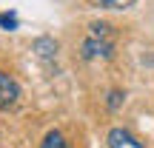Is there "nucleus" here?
Returning a JSON list of instances; mask_svg holds the SVG:
<instances>
[{
	"mask_svg": "<svg viewBox=\"0 0 154 148\" xmlns=\"http://www.w3.org/2000/svg\"><path fill=\"white\" fill-rule=\"evenodd\" d=\"M17 100H20V86H17V80L11 74L0 71V111L14 108Z\"/></svg>",
	"mask_w": 154,
	"mask_h": 148,
	"instance_id": "1",
	"label": "nucleus"
},
{
	"mask_svg": "<svg viewBox=\"0 0 154 148\" xmlns=\"http://www.w3.org/2000/svg\"><path fill=\"white\" fill-rule=\"evenodd\" d=\"M106 140H109V148H146L131 131H126V128H111Z\"/></svg>",
	"mask_w": 154,
	"mask_h": 148,
	"instance_id": "2",
	"label": "nucleus"
},
{
	"mask_svg": "<svg viewBox=\"0 0 154 148\" xmlns=\"http://www.w3.org/2000/svg\"><path fill=\"white\" fill-rule=\"evenodd\" d=\"M83 57H86V60H91V57H111V43L100 40V34L91 32V37L83 46Z\"/></svg>",
	"mask_w": 154,
	"mask_h": 148,
	"instance_id": "3",
	"label": "nucleus"
},
{
	"mask_svg": "<svg viewBox=\"0 0 154 148\" xmlns=\"http://www.w3.org/2000/svg\"><path fill=\"white\" fill-rule=\"evenodd\" d=\"M40 148H69V143H66V137L60 131H49L43 137V143H40Z\"/></svg>",
	"mask_w": 154,
	"mask_h": 148,
	"instance_id": "4",
	"label": "nucleus"
},
{
	"mask_svg": "<svg viewBox=\"0 0 154 148\" xmlns=\"http://www.w3.org/2000/svg\"><path fill=\"white\" fill-rule=\"evenodd\" d=\"M100 6H106V9H128L131 3H137V0H97Z\"/></svg>",
	"mask_w": 154,
	"mask_h": 148,
	"instance_id": "5",
	"label": "nucleus"
},
{
	"mask_svg": "<svg viewBox=\"0 0 154 148\" xmlns=\"http://www.w3.org/2000/svg\"><path fill=\"white\" fill-rule=\"evenodd\" d=\"M0 26L11 32V29H17V17L14 14H0Z\"/></svg>",
	"mask_w": 154,
	"mask_h": 148,
	"instance_id": "6",
	"label": "nucleus"
}]
</instances>
